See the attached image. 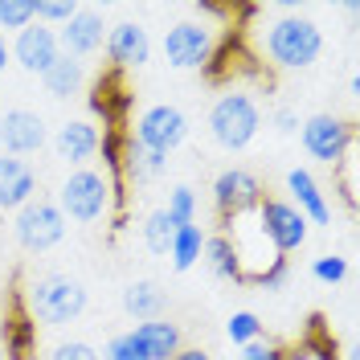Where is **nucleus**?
<instances>
[{
    "instance_id": "f257e3e1",
    "label": "nucleus",
    "mask_w": 360,
    "mask_h": 360,
    "mask_svg": "<svg viewBox=\"0 0 360 360\" xmlns=\"http://www.w3.org/2000/svg\"><path fill=\"white\" fill-rule=\"evenodd\" d=\"M262 49L278 70H307L319 62L323 53V29L311 17H299V13H283L266 25L262 33Z\"/></svg>"
},
{
    "instance_id": "f03ea898",
    "label": "nucleus",
    "mask_w": 360,
    "mask_h": 360,
    "mask_svg": "<svg viewBox=\"0 0 360 360\" xmlns=\"http://www.w3.org/2000/svg\"><path fill=\"white\" fill-rule=\"evenodd\" d=\"M82 311H86V287L70 274H41L25 291V315L33 323L62 328V323H74Z\"/></svg>"
},
{
    "instance_id": "7ed1b4c3",
    "label": "nucleus",
    "mask_w": 360,
    "mask_h": 360,
    "mask_svg": "<svg viewBox=\"0 0 360 360\" xmlns=\"http://www.w3.org/2000/svg\"><path fill=\"white\" fill-rule=\"evenodd\" d=\"M221 238L229 242V250H233V262H238L242 283H254V287H258L262 274L283 258V254H274V246L266 242V233H262L254 209L233 213V217H221Z\"/></svg>"
},
{
    "instance_id": "20e7f679",
    "label": "nucleus",
    "mask_w": 360,
    "mask_h": 360,
    "mask_svg": "<svg viewBox=\"0 0 360 360\" xmlns=\"http://www.w3.org/2000/svg\"><path fill=\"white\" fill-rule=\"evenodd\" d=\"M262 131V111L258 103L242 90H225L209 111V135L213 143H221L225 152H242L254 143V135Z\"/></svg>"
},
{
    "instance_id": "39448f33",
    "label": "nucleus",
    "mask_w": 360,
    "mask_h": 360,
    "mask_svg": "<svg viewBox=\"0 0 360 360\" xmlns=\"http://www.w3.org/2000/svg\"><path fill=\"white\" fill-rule=\"evenodd\" d=\"M58 209L66 221H78V225H90L98 217H107L111 209V184L98 168H74L66 180H62V193H58Z\"/></svg>"
},
{
    "instance_id": "423d86ee",
    "label": "nucleus",
    "mask_w": 360,
    "mask_h": 360,
    "mask_svg": "<svg viewBox=\"0 0 360 360\" xmlns=\"http://www.w3.org/2000/svg\"><path fill=\"white\" fill-rule=\"evenodd\" d=\"M13 233H17V242H21L29 254H45V250H53L62 238H66V217H62V209H58L53 201L33 197L29 205L17 209Z\"/></svg>"
},
{
    "instance_id": "0eeeda50",
    "label": "nucleus",
    "mask_w": 360,
    "mask_h": 360,
    "mask_svg": "<svg viewBox=\"0 0 360 360\" xmlns=\"http://www.w3.org/2000/svg\"><path fill=\"white\" fill-rule=\"evenodd\" d=\"M217 49V37L205 21H176L164 33V62L172 70H205Z\"/></svg>"
},
{
    "instance_id": "6e6552de",
    "label": "nucleus",
    "mask_w": 360,
    "mask_h": 360,
    "mask_svg": "<svg viewBox=\"0 0 360 360\" xmlns=\"http://www.w3.org/2000/svg\"><path fill=\"white\" fill-rule=\"evenodd\" d=\"M303 148H307L311 160L336 168L340 160L356 148V127L348 119H336V115H311L303 123Z\"/></svg>"
},
{
    "instance_id": "1a4fd4ad",
    "label": "nucleus",
    "mask_w": 360,
    "mask_h": 360,
    "mask_svg": "<svg viewBox=\"0 0 360 360\" xmlns=\"http://www.w3.org/2000/svg\"><path fill=\"white\" fill-rule=\"evenodd\" d=\"M258 225L266 233V242L274 246V254H295V250L307 242V217L295 209L291 201H278V197H262L258 201Z\"/></svg>"
},
{
    "instance_id": "9d476101",
    "label": "nucleus",
    "mask_w": 360,
    "mask_h": 360,
    "mask_svg": "<svg viewBox=\"0 0 360 360\" xmlns=\"http://www.w3.org/2000/svg\"><path fill=\"white\" fill-rule=\"evenodd\" d=\"M135 143H143V148H152V152H176L180 143L188 139V119L180 107H168V103H156V107H148V111L135 119Z\"/></svg>"
},
{
    "instance_id": "9b49d317",
    "label": "nucleus",
    "mask_w": 360,
    "mask_h": 360,
    "mask_svg": "<svg viewBox=\"0 0 360 360\" xmlns=\"http://www.w3.org/2000/svg\"><path fill=\"white\" fill-rule=\"evenodd\" d=\"M266 193H262V180L254 176L250 168H225L221 176L213 180V205H217V217H233V213H246L258 209Z\"/></svg>"
},
{
    "instance_id": "f8f14e48",
    "label": "nucleus",
    "mask_w": 360,
    "mask_h": 360,
    "mask_svg": "<svg viewBox=\"0 0 360 360\" xmlns=\"http://www.w3.org/2000/svg\"><path fill=\"white\" fill-rule=\"evenodd\" d=\"M8 58H17V66L29 70V74H45V70L62 58L58 33H53L49 25H41V21L25 25L21 33H17V41L8 45Z\"/></svg>"
},
{
    "instance_id": "ddd939ff",
    "label": "nucleus",
    "mask_w": 360,
    "mask_h": 360,
    "mask_svg": "<svg viewBox=\"0 0 360 360\" xmlns=\"http://www.w3.org/2000/svg\"><path fill=\"white\" fill-rule=\"evenodd\" d=\"M107 58H111V70H139L148 66L152 58V37L139 21H119L115 29H107Z\"/></svg>"
},
{
    "instance_id": "4468645a",
    "label": "nucleus",
    "mask_w": 360,
    "mask_h": 360,
    "mask_svg": "<svg viewBox=\"0 0 360 360\" xmlns=\"http://www.w3.org/2000/svg\"><path fill=\"white\" fill-rule=\"evenodd\" d=\"M49 131H45V119L37 111H8L0 115V143H4V156H29L37 152Z\"/></svg>"
},
{
    "instance_id": "2eb2a0df",
    "label": "nucleus",
    "mask_w": 360,
    "mask_h": 360,
    "mask_svg": "<svg viewBox=\"0 0 360 360\" xmlns=\"http://www.w3.org/2000/svg\"><path fill=\"white\" fill-rule=\"evenodd\" d=\"M90 111L98 115L107 127H123V119L131 111V90H127L119 70H107V74L94 78V86H90Z\"/></svg>"
},
{
    "instance_id": "dca6fc26",
    "label": "nucleus",
    "mask_w": 360,
    "mask_h": 360,
    "mask_svg": "<svg viewBox=\"0 0 360 360\" xmlns=\"http://www.w3.org/2000/svg\"><path fill=\"white\" fill-rule=\"evenodd\" d=\"M107 41V25L98 13H90V8H78L66 25H62V33H58V45L66 49V58H86L94 49H103Z\"/></svg>"
},
{
    "instance_id": "f3484780",
    "label": "nucleus",
    "mask_w": 360,
    "mask_h": 360,
    "mask_svg": "<svg viewBox=\"0 0 360 360\" xmlns=\"http://www.w3.org/2000/svg\"><path fill=\"white\" fill-rule=\"evenodd\" d=\"M131 340L143 352V360H172L184 348V336L172 319H143L131 328Z\"/></svg>"
},
{
    "instance_id": "a211bd4d",
    "label": "nucleus",
    "mask_w": 360,
    "mask_h": 360,
    "mask_svg": "<svg viewBox=\"0 0 360 360\" xmlns=\"http://www.w3.org/2000/svg\"><path fill=\"white\" fill-rule=\"evenodd\" d=\"M287 193H291V205L307 217V225H332V205L319 193V184L307 168H291L287 172Z\"/></svg>"
},
{
    "instance_id": "6ab92c4d",
    "label": "nucleus",
    "mask_w": 360,
    "mask_h": 360,
    "mask_svg": "<svg viewBox=\"0 0 360 360\" xmlns=\"http://www.w3.org/2000/svg\"><path fill=\"white\" fill-rule=\"evenodd\" d=\"M53 143H58V156L62 160H70L74 168H86V160L98 156V127L90 119H70V123L58 127Z\"/></svg>"
},
{
    "instance_id": "aec40b11",
    "label": "nucleus",
    "mask_w": 360,
    "mask_h": 360,
    "mask_svg": "<svg viewBox=\"0 0 360 360\" xmlns=\"http://www.w3.org/2000/svg\"><path fill=\"white\" fill-rule=\"evenodd\" d=\"M37 197V172L17 156H0V209H21Z\"/></svg>"
},
{
    "instance_id": "412c9836",
    "label": "nucleus",
    "mask_w": 360,
    "mask_h": 360,
    "mask_svg": "<svg viewBox=\"0 0 360 360\" xmlns=\"http://www.w3.org/2000/svg\"><path fill=\"white\" fill-rule=\"evenodd\" d=\"M168 168V156L164 152H152L143 143H135L127 135V148H123V180H152Z\"/></svg>"
},
{
    "instance_id": "4be33fe9",
    "label": "nucleus",
    "mask_w": 360,
    "mask_h": 360,
    "mask_svg": "<svg viewBox=\"0 0 360 360\" xmlns=\"http://www.w3.org/2000/svg\"><path fill=\"white\" fill-rule=\"evenodd\" d=\"M160 307H164V295H160L156 283H131L127 291H123V311L131 315V319H160Z\"/></svg>"
},
{
    "instance_id": "5701e85b",
    "label": "nucleus",
    "mask_w": 360,
    "mask_h": 360,
    "mask_svg": "<svg viewBox=\"0 0 360 360\" xmlns=\"http://www.w3.org/2000/svg\"><path fill=\"white\" fill-rule=\"evenodd\" d=\"M168 254H172V266L176 270H193L197 266L201 254H205L201 225H180V229H172V246H168Z\"/></svg>"
},
{
    "instance_id": "b1692460",
    "label": "nucleus",
    "mask_w": 360,
    "mask_h": 360,
    "mask_svg": "<svg viewBox=\"0 0 360 360\" xmlns=\"http://www.w3.org/2000/svg\"><path fill=\"white\" fill-rule=\"evenodd\" d=\"M0 336H4V344H8V360H29V352H33V344H37V323L25 315V307L4 328H0Z\"/></svg>"
},
{
    "instance_id": "393cba45",
    "label": "nucleus",
    "mask_w": 360,
    "mask_h": 360,
    "mask_svg": "<svg viewBox=\"0 0 360 360\" xmlns=\"http://www.w3.org/2000/svg\"><path fill=\"white\" fill-rule=\"evenodd\" d=\"M41 78H45V90H49L53 98H70L74 90L82 86V66H78L74 58H66V53H62V58L45 70Z\"/></svg>"
},
{
    "instance_id": "a878e982",
    "label": "nucleus",
    "mask_w": 360,
    "mask_h": 360,
    "mask_svg": "<svg viewBox=\"0 0 360 360\" xmlns=\"http://www.w3.org/2000/svg\"><path fill=\"white\" fill-rule=\"evenodd\" d=\"M205 262H209V270H213L217 278L242 283V274H238V262H233V250H229V242H225L221 233L205 238Z\"/></svg>"
},
{
    "instance_id": "bb28decb",
    "label": "nucleus",
    "mask_w": 360,
    "mask_h": 360,
    "mask_svg": "<svg viewBox=\"0 0 360 360\" xmlns=\"http://www.w3.org/2000/svg\"><path fill=\"white\" fill-rule=\"evenodd\" d=\"M160 213L168 217V225H172V229H180V225H193V217H197V193H193L188 184H176V188L168 193V205H164Z\"/></svg>"
},
{
    "instance_id": "cd10ccee",
    "label": "nucleus",
    "mask_w": 360,
    "mask_h": 360,
    "mask_svg": "<svg viewBox=\"0 0 360 360\" xmlns=\"http://www.w3.org/2000/svg\"><path fill=\"white\" fill-rule=\"evenodd\" d=\"M225 336H229V344L246 348V344H254V340H262V319H258L254 311H233L229 323H225Z\"/></svg>"
},
{
    "instance_id": "c85d7f7f",
    "label": "nucleus",
    "mask_w": 360,
    "mask_h": 360,
    "mask_svg": "<svg viewBox=\"0 0 360 360\" xmlns=\"http://www.w3.org/2000/svg\"><path fill=\"white\" fill-rule=\"evenodd\" d=\"M37 21V8L33 0H0V29H17L21 33L25 25Z\"/></svg>"
},
{
    "instance_id": "c756f323",
    "label": "nucleus",
    "mask_w": 360,
    "mask_h": 360,
    "mask_svg": "<svg viewBox=\"0 0 360 360\" xmlns=\"http://www.w3.org/2000/svg\"><path fill=\"white\" fill-rule=\"evenodd\" d=\"M143 246L152 250V254H168V246H172V225H168L164 213H152L143 221Z\"/></svg>"
},
{
    "instance_id": "7c9ffc66",
    "label": "nucleus",
    "mask_w": 360,
    "mask_h": 360,
    "mask_svg": "<svg viewBox=\"0 0 360 360\" xmlns=\"http://www.w3.org/2000/svg\"><path fill=\"white\" fill-rule=\"evenodd\" d=\"M45 360H103V352L94 344H86V340H62V344L49 348Z\"/></svg>"
},
{
    "instance_id": "2f4dec72",
    "label": "nucleus",
    "mask_w": 360,
    "mask_h": 360,
    "mask_svg": "<svg viewBox=\"0 0 360 360\" xmlns=\"http://www.w3.org/2000/svg\"><path fill=\"white\" fill-rule=\"evenodd\" d=\"M33 8H37V21L41 25H66L78 13L74 0H33Z\"/></svg>"
},
{
    "instance_id": "473e14b6",
    "label": "nucleus",
    "mask_w": 360,
    "mask_h": 360,
    "mask_svg": "<svg viewBox=\"0 0 360 360\" xmlns=\"http://www.w3.org/2000/svg\"><path fill=\"white\" fill-rule=\"evenodd\" d=\"M311 274L319 278V283H344V274H348V258H340V254H323V258H315Z\"/></svg>"
},
{
    "instance_id": "72a5a7b5",
    "label": "nucleus",
    "mask_w": 360,
    "mask_h": 360,
    "mask_svg": "<svg viewBox=\"0 0 360 360\" xmlns=\"http://www.w3.org/2000/svg\"><path fill=\"white\" fill-rule=\"evenodd\" d=\"M332 172L340 176V193H344V201H348V209H352V205H356V148L340 160Z\"/></svg>"
},
{
    "instance_id": "f704fd0d",
    "label": "nucleus",
    "mask_w": 360,
    "mask_h": 360,
    "mask_svg": "<svg viewBox=\"0 0 360 360\" xmlns=\"http://www.w3.org/2000/svg\"><path fill=\"white\" fill-rule=\"evenodd\" d=\"M103 360H143V352L135 348L131 332H123V336H115L111 344H107V352H103Z\"/></svg>"
},
{
    "instance_id": "c9c22d12",
    "label": "nucleus",
    "mask_w": 360,
    "mask_h": 360,
    "mask_svg": "<svg viewBox=\"0 0 360 360\" xmlns=\"http://www.w3.org/2000/svg\"><path fill=\"white\" fill-rule=\"evenodd\" d=\"M238 360H283V348H274L270 340H254V344L242 348V356Z\"/></svg>"
},
{
    "instance_id": "e433bc0d",
    "label": "nucleus",
    "mask_w": 360,
    "mask_h": 360,
    "mask_svg": "<svg viewBox=\"0 0 360 360\" xmlns=\"http://www.w3.org/2000/svg\"><path fill=\"white\" fill-rule=\"evenodd\" d=\"M287 274H291V262H287V258H278V262H274V266L262 274V283H258V287H266V291H278V287L287 283Z\"/></svg>"
},
{
    "instance_id": "4c0bfd02",
    "label": "nucleus",
    "mask_w": 360,
    "mask_h": 360,
    "mask_svg": "<svg viewBox=\"0 0 360 360\" xmlns=\"http://www.w3.org/2000/svg\"><path fill=\"white\" fill-rule=\"evenodd\" d=\"M283 360H332V352H315L311 344H303L295 352H283Z\"/></svg>"
},
{
    "instance_id": "58836bf2",
    "label": "nucleus",
    "mask_w": 360,
    "mask_h": 360,
    "mask_svg": "<svg viewBox=\"0 0 360 360\" xmlns=\"http://www.w3.org/2000/svg\"><path fill=\"white\" fill-rule=\"evenodd\" d=\"M274 127L283 135H291V131H299V119H295L291 111H274Z\"/></svg>"
},
{
    "instance_id": "ea45409f",
    "label": "nucleus",
    "mask_w": 360,
    "mask_h": 360,
    "mask_svg": "<svg viewBox=\"0 0 360 360\" xmlns=\"http://www.w3.org/2000/svg\"><path fill=\"white\" fill-rule=\"evenodd\" d=\"M172 360H213V356H209L205 348H180V352H176Z\"/></svg>"
},
{
    "instance_id": "a19ab883",
    "label": "nucleus",
    "mask_w": 360,
    "mask_h": 360,
    "mask_svg": "<svg viewBox=\"0 0 360 360\" xmlns=\"http://www.w3.org/2000/svg\"><path fill=\"white\" fill-rule=\"evenodd\" d=\"M4 66H8V41L0 37V74H4Z\"/></svg>"
},
{
    "instance_id": "79ce46f5",
    "label": "nucleus",
    "mask_w": 360,
    "mask_h": 360,
    "mask_svg": "<svg viewBox=\"0 0 360 360\" xmlns=\"http://www.w3.org/2000/svg\"><path fill=\"white\" fill-rule=\"evenodd\" d=\"M0 328H4V323H0Z\"/></svg>"
}]
</instances>
